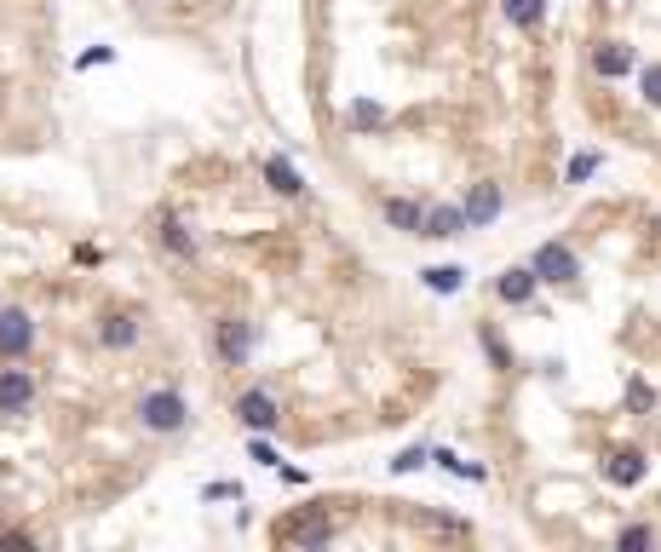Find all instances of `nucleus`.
I'll list each match as a JSON object with an SVG mask.
<instances>
[{
	"mask_svg": "<svg viewBox=\"0 0 661 552\" xmlns=\"http://www.w3.org/2000/svg\"><path fill=\"white\" fill-rule=\"evenodd\" d=\"M616 547H621V552L656 547V529H650V524H627V529H621V535H616Z\"/></svg>",
	"mask_w": 661,
	"mask_h": 552,
	"instance_id": "nucleus-23",
	"label": "nucleus"
},
{
	"mask_svg": "<svg viewBox=\"0 0 661 552\" xmlns=\"http://www.w3.org/2000/svg\"><path fill=\"white\" fill-rule=\"evenodd\" d=\"M644 478H650V455H644V449H610V455H604V483L639 489Z\"/></svg>",
	"mask_w": 661,
	"mask_h": 552,
	"instance_id": "nucleus-10",
	"label": "nucleus"
},
{
	"mask_svg": "<svg viewBox=\"0 0 661 552\" xmlns=\"http://www.w3.org/2000/svg\"><path fill=\"white\" fill-rule=\"evenodd\" d=\"M639 98L650 110H661V64H644L639 69Z\"/></svg>",
	"mask_w": 661,
	"mask_h": 552,
	"instance_id": "nucleus-24",
	"label": "nucleus"
},
{
	"mask_svg": "<svg viewBox=\"0 0 661 552\" xmlns=\"http://www.w3.org/2000/svg\"><path fill=\"white\" fill-rule=\"evenodd\" d=\"M248 455L259 460V466H282V455H276L271 443H259V437H253V443H248Z\"/></svg>",
	"mask_w": 661,
	"mask_h": 552,
	"instance_id": "nucleus-27",
	"label": "nucleus"
},
{
	"mask_svg": "<svg viewBox=\"0 0 661 552\" xmlns=\"http://www.w3.org/2000/svg\"><path fill=\"white\" fill-rule=\"evenodd\" d=\"M35 345V317L23 305H0V363H23Z\"/></svg>",
	"mask_w": 661,
	"mask_h": 552,
	"instance_id": "nucleus-5",
	"label": "nucleus"
},
{
	"mask_svg": "<svg viewBox=\"0 0 661 552\" xmlns=\"http://www.w3.org/2000/svg\"><path fill=\"white\" fill-rule=\"evenodd\" d=\"M501 207H506L501 184H495V179H478L472 190H466V202H460V213H466V230H489L495 219H501Z\"/></svg>",
	"mask_w": 661,
	"mask_h": 552,
	"instance_id": "nucleus-7",
	"label": "nucleus"
},
{
	"mask_svg": "<svg viewBox=\"0 0 661 552\" xmlns=\"http://www.w3.org/2000/svg\"><path fill=\"white\" fill-rule=\"evenodd\" d=\"M529 271L541 276L547 288H575L581 282V259H575L570 242H541V248L529 253Z\"/></svg>",
	"mask_w": 661,
	"mask_h": 552,
	"instance_id": "nucleus-3",
	"label": "nucleus"
},
{
	"mask_svg": "<svg viewBox=\"0 0 661 552\" xmlns=\"http://www.w3.org/2000/svg\"><path fill=\"white\" fill-rule=\"evenodd\" d=\"M345 127H351V133H380V127H386V104H374V98H357V104L345 110Z\"/></svg>",
	"mask_w": 661,
	"mask_h": 552,
	"instance_id": "nucleus-19",
	"label": "nucleus"
},
{
	"mask_svg": "<svg viewBox=\"0 0 661 552\" xmlns=\"http://www.w3.org/2000/svg\"><path fill=\"white\" fill-rule=\"evenodd\" d=\"M598 167H604V156H598V150H575L570 167H564V184H587Z\"/></svg>",
	"mask_w": 661,
	"mask_h": 552,
	"instance_id": "nucleus-21",
	"label": "nucleus"
},
{
	"mask_svg": "<svg viewBox=\"0 0 661 552\" xmlns=\"http://www.w3.org/2000/svg\"><path fill=\"white\" fill-rule=\"evenodd\" d=\"M535 288H541V276L529 271V259L524 265H506V271L495 276V299L512 305V311H518V305H535Z\"/></svg>",
	"mask_w": 661,
	"mask_h": 552,
	"instance_id": "nucleus-12",
	"label": "nucleus"
},
{
	"mask_svg": "<svg viewBox=\"0 0 661 552\" xmlns=\"http://www.w3.org/2000/svg\"><path fill=\"white\" fill-rule=\"evenodd\" d=\"M35 403V374L23 363H0V414H29Z\"/></svg>",
	"mask_w": 661,
	"mask_h": 552,
	"instance_id": "nucleus-9",
	"label": "nucleus"
},
{
	"mask_svg": "<svg viewBox=\"0 0 661 552\" xmlns=\"http://www.w3.org/2000/svg\"><path fill=\"white\" fill-rule=\"evenodd\" d=\"M420 288H426V294H460V288H466V265H426V271H420Z\"/></svg>",
	"mask_w": 661,
	"mask_h": 552,
	"instance_id": "nucleus-18",
	"label": "nucleus"
},
{
	"mask_svg": "<svg viewBox=\"0 0 661 552\" xmlns=\"http://www.w3.org/2000/svg\"><path fill=\"white\" fill-rule=\"evenodd\" d=\"M236 420H242L248 432H276V426H282V403H276L265 386H248V391H236Z\"/></svg>",
	"mask_w": 661,
	"mask_h": 552,
	"instance_id": "nucleus-6",
	"label": "nucleus"
},
{
	"mask_svg": "<svg viewBox=\"0 0 661 552\" xmlns=\"http://www.w3.org/2000/svg\"><path fill=\"white\" fill-rule=\"evenodd\" d=\"M138 340H144V317L138 311H104L98 317V345L104 351H133Z\"/></svg>",
	"mask_w": 661,
	"mask_h": 552,
	"instance_id": "nucleus-8",
	"label": "nucleus"
},
{
	"mask_svg": "<svg viewBox=\"0 0 661 552\" xmlns=\"http://www.w3.org/2000/svg\"><path fill=\"white\" fill-rule=\"evenodd\" d=\"M391 230H403V236H420V219H426V202H414V196H386L380 202Z\"/></svg>",
	"mask_w": 661,
	"mask_h": 552,
	"instance_id": "nucleus-15",
	"label": "nucleus"
},
{
	"mask_svg": "<svg viewBox=\"0 0 661 552\" xmlns=\"http://www.w3.org/2000/svg\"><path fill=\"white\" fill-rule=\"evenodd\" d=\"M253 322L248 317H219L213 322V351H219V363L225 368H248L253 363Z\"/></svg>",
	"mask_w": 661,
	"mask_h": 552,
	"instance_id": "nucleus-4",
	"label": "nucleus"
},
{
	"mask_svg": "<svg viewBox=\"0 0 661 552\" xmlns=\"http://www.w3.org/2000/svg\"><path fill=\"white\" fill-rule=\"evenodd\" d=\"M334 535H340V524H334V512H328V506H299V512H288V518H276V524H271L276 547L317 552V547H328Z\"/></svg>",
	"mask_w": 661,
	"mask_h": 552,
	"instance_id": "nucleus-1",
	"label": "nucleus"
},
{
	"mask_svg": "<svg viewBox=\"0 0 661 552\" xmlns=\"http://www.w3.org/2000/svg\"><path fill=\"white\" fill-rule=\"evenodd\" d=\"M265 184H271L276 196H288V202H299V196H305V173H299L288 156H271V161H265Z\"/></svg>",
	"mask_w": 661,
	"mask_h": 552,
	"instance_id": "nucleus-16",
	"label": "nucleus"
},
{
	"mask_svg": "<svg viewBox=\"0 0 661 552\" xmlns=\"http://www.w3.org/2000/svg\"><path fill=\"white\" fill-rule=\"evenodd\" d=\"M501 18L518 29V35H535L547 23V0H501Z\"/></svg>",
	"mask_w": 661,
	"mask_h": 552,
	"instance_id": "nucleus-17",
	"label": "nucleus"
},
{
	"mask_svg": "<svg viewBox=\"0 0 661 552\" xmlns=\"http://www.w3.org/2000/svg\"><path fill=\"white\" fill-rule=\"evenodd\" d=\"M138 426L156 432V437L184 432V426H190V403H184V391H173V386L144 391V397H138Z\"/></svg>",
	"mask_w": 661,
	"mask_h": 552,
	"instance_id": "nucleus-2",
	"label": "nucleus"
},
{
	"mask_svg": "<svg viewBox=\"0 0 661 552\" xmlns=\"http://www.w3.org/2000/svg\"><path fill=\"white\" fill-rule=\"evenodd\" d=\"M202 495H207V501H230V495L242 501V483H207Z\"/></svg>",
	"mask_w": 661,
	"mask_h": 552,
	"instance_id": "nucleus-28",
	"label": "nucleus"
},
{
	"mask_svg": "<svg viewBox=\"0 0 661 552\" xmlns=\"http://www.w3.org/2000/svg\"><path fill=\"white\" fill-rule=\"evenodd\" d=\"M420 466H432V449H426V443H414V449H403V455L391 460V478H409Z\"/></svg>",
	"mask_w": 661,
	"mask_h": 552,
	"instance_id": "nucleus-22",
	"label": "nucleus"
},
{
	"mask_svg": "<svg viewBox=\"0 0 661 552\" xmlns=\"http://www.w3.org/2000/svg\"><path fill=\"white\" fill-rule=\"evenodd\" d=\"M133 6H156V0H133Z\"/></svg>",
	"mask_w": 661,
	"mask_h": 552,
	"instance_id": "nucleus-29",
	"label": "nucleus"
},
{
	"mask_svg": "<svg viewBox=\"0 0 661 552\" xmlns=\"http://www.w3.org/2000/svg\"><path fill=\"white\" fill-rule=\"evenodd\" d=\"M633 69H639V52H633L627 41H598L593 46V75L598 81H627Z\"/></svg>",
	"mask_w": 661,
	"mask_h": 552,
	"instance_id": "nucleus-11",
	"label": "nucleus"
},
{
	"mask_svg": "<svg viewBox=\"0 0 661 552\" xmlns=\"http://www.w3.org/2000/svg\"><path fill=\"white\" fill-rule=\"evenodd\" d=\"M156 225H161V230H156V236H161V248L173 253V259H196V248H202V242H196V230L184 225L179 213H161Z\"/></svg>",
	"mask_w": 661,
	"mask_h": 552,
	"instance_id": "nucleus-14",
	"label": "nucleus"
},
{
	"mask_svg": "<svg viewBox=\"0 0 661 552\" xmlns=\"http://www.w3.org/2000/svg\"><path fill=\"white\" fill-rule=\"evenodd\" d=\"M627 409L650 414V409H656V386H650V380H627Z\"/></svg>",
	"mask_w": 661,
	"mask_h": 552,
	"instance_id": "nucleus-25",
	"label": "nucleus"
},
{
	"mask_svg": "<svg viewBox=\"0 0 661 552\" xmlns=\"http://www.w3.org/2000/svg\"><path fill=\"white\" fill-rule=\"evenodd\" d=\"M478 345H483V357H489V363L501 368V374L512 368V345L501 340V328H495V322H483V328H478Z\"/></svg>",
	"mask_w": 661,
	"mask_h": 552,
	"instance_id": "nucleus-20",
	"label": "nucleus"
},
{
	"mask_svg": "<svg viewBox=\"0 0 661 552\" xmlns=\"http://www.w3.org/2000/svg\"><path fill=\"white\" fill-rule=\"evenodd\" d=\"M98 64H115V46H92V52L75 58V69H98Z\"/></svg>",
	"mask_w": 661,
	"mask_h": 552,
	"instance_id": "nucleus-26",
	"label": "nucleus"
},
{
	"mask_svg": "<svg viewBox=\"0 0 661 552\" xmlns=\"http://www.w3.org/2000/svg\"><path fill=\"white\" fill-rule=\"evenodd\" d=\"M420 236H432V242H455V236H466V213H460V202H426Z\"/></svg>",
	"mask_w": 661,
	"mask_h": 552,
	"instance_id": "nucleus-13",
	"label": "nucleus"
}]
</instances>
